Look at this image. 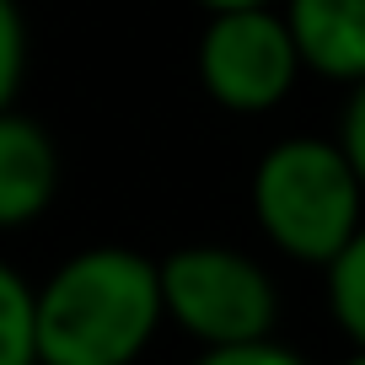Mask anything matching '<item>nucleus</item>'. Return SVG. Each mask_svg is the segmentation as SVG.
<instances>
[{"instance_id": "f257e3e1", "label": "nucleus", "mask_w": 365, "mask_h": 365, "mask_svg": "<svg viewBox=\"0 0 365 365\" xmlns=\"http://www.w3.org/2000/svg\"><path fill=\"white\" fill-rule=\"evenodd\" d=\"M161 317L156 258L86 247L38 285V365H135Z\"/></svg>"}, {"instance_id": "f03ea898", "label": "nucleus", "mask_w": 365, "mask_h": 365, "mask_svg": "<svg viewBox=\"0 0 365 365\" xmlns=\"http://www.w3.org/2000/svg\"><path fill=\"white\" fill-rule=\"evenodd\" d=\"M360 194L365 182L344 145L317 135H296L263 150L252 172V215L263 237L296 263L328 269L349 237L360 231Z\"/></svg>"}, {"instance_id": "7ed1b4c3", "label": "nucleus", "mask_w": 365, "mask_h": 365, "mask_svg": "<svg viewBox=\"0 0 365 365\" xmlns=\"http://www.w3.org/2000/svg\"><path fill=\"white\" fill-rule=\"evenodd\" d=\"M161 307L205 349L269 339L279 317L274 279L237 247L194 242L161 258Z\"/></svg>"}, {"instance_id": "20e7f679", "label": "nucleus", "mask_w": 365, "mask_h": 365, "mask_svg": "<svg viewBox=\"0 0 365 365\" xmlns=\"http://www.w3.org/2000/svg\"><path fill=\"white\" fill-rule=\"evenodd\" d=\"M301 48L290 22L269 6L252 11H215L199 38V86L231 113H269L290 97L301 76Z\"/></svg>"}, {"instance_id": "39448f33", "label": "nucleus", "mask_w": 365, "mask_h": 365, "mask_svg": "<svg viewBox=\"0 0 365 365\" xmlns=\"http://www.w3.org/2000/svg\"><path fill=\"white\" fill-rule=\"evenodd\" d=\"M59 150L38 118L6 108L0 113V231H16L54 205Z\"/></svg>"}, {"instance_id": "423d86ee", "label": "nucleus", "mask_w": 365, "mask_h": 365, "mask_svg": "<svg viewBox=\"0 0 365 365\" xmlns=\"http://www.w3.org/2000/svg\"><path fill=\"white\" fill-rule=\"evenodd\" d=\"M301 65L328 81H365V0H290Z\"/></svg>"}, {"instance_id": "0eeeda50", "label": "nucleus", "mask_w": 365, "mask_h": 365, "mask_svg": "<svg viewBox=\"0 0 365 365\" xmlns=\"http://www.w3.org/2000/svg\"><path fill=\"white\" fill-rule=\"evenodd\" d=\"M0 365H38V290L0 263Z\"/></svg>"}, {"instance_id": "6e6552de", "label": "nucleus", "mask_w": 365, "mask_h": 365, "mask_svg": "<svg viewBox=\"0 0 365 365\" xmlns=\"http://www.w3.org/2000/svg\"><path fill=\"white\" fill-rule=\"evenodd\" d=\"M328 307L339 328L365 349V226L349 237V247L328 263Z\"/></svg>"}, {"instance_id": "1a4fd4ad", "label": "nucleus", "mask_w": 365, "mask_h": 365, "mask_svg": "<svg viewBox=\"0 0 365 365\" xmlns=\"http://www.w3.org/2000/svg\"><path fill=\"white\" fill-rule=\"evenodd\" d=\"M27 70V22L16 0H0V113L16 103V86H22Z\"/></svg>"}, {"instance_id": "9d476101", "label": "nucleus", "mask_w": 365, "mask_h": 365, "mask_svg": "<svg viewBox=\"0 0 365 365\" xmlns=\"http://www.w3.org/2000/svg\"><path fill=\"white\" fill-rule=\"evenodd\" d=\"M194 365H307L296 349L274 339H252V344H226V349H205Z\"/></svg>"}, {"instance_id": "9b49d317", "label": "nucleus", "mask_w": 365, "mask_h": 365, "mask_svg": "<svg viewBox=\"0 0 365 365\" xmlns=\"http://www.w3.org/2000/svg\"><path fill=\"white\" fill-rule=\"evenodd\" d=\"M344 156L354 161V172H360L365 182V81H354V97H349V113H344Z\"/></svg>"}, {"instance_id": "f8f14e48", "label": "nucleus", "mask_w": 365, "mask_h": 365, "mask_svg": "<svg viewBox=\"0 0 365 365\" xmlns=\"http://www.w3.org/2000/svg\"><path fill=\"white\" fill-rule=\"evenodd\" d=\"M210 11H252V6H274V0H199Z\"/></svg>"}, {"instance_id": "ddd939ff", "label": "nucleus", "mask_w": 365, "mask_h": 365, "mask_svg": "<svg viewBox=\"0 0 365 365\" xmlns=\"http://www.w3.org/2000/svg\"><path fill=\"white\" fill-rule=\"evenodd\" d=\"M344 365H365V349H360V354H349V360H344Z\"/></svg>"}]
</instances>
